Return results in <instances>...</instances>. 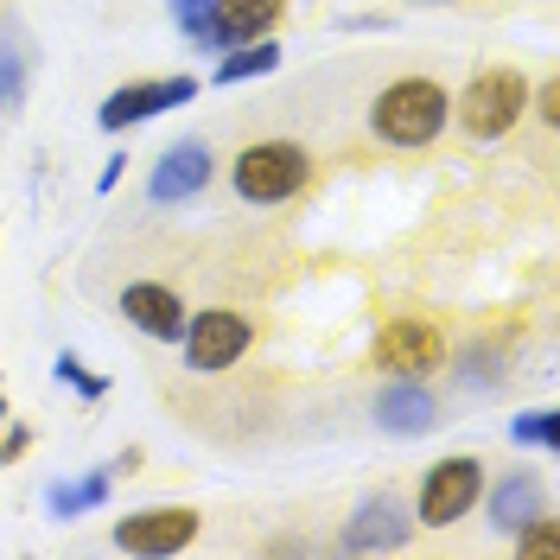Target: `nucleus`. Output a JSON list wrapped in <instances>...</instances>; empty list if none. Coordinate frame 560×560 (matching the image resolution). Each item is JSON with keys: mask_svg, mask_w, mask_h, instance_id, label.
Here are the masks:
<instances>
[{"mask_svg": "<svg viewBox=\"0 0 560 560\" xmlns=\"http://www.w3.org/2000/svg\"><path fill=\"white\" fill-rule=\"evenodd\" d=\"M440 420V408H433V395L420 388V376H395V383L383 388V401H376V427L383 433H427Z\"/></svg>", "mask_w": 560, "mask_h": 560, "instance_id": "ddd939ff", "label": "nucleus"}, {"mask_svg": "<svg viewBox=\"0 0 560 560\" xmlns=\"http://www.w3.org/2000/svg\"><path fill=\"white\" fill-rule=\"evenodd\" d=\"M415 7H446V0H415Z\"/></svg>", "mask_w": 560, "mask_h": 560, "instance_id": "393cba45", "label": "nucleus"}, {"mask_svg": "<svg viewBox=\"0 0 560 560\" xmlns=\"http://www.w3.org/2000/svg\"><path fill=\"white\" fill-rule=\"evenodd\" d=\"M198 96V77H153V83H121V90H108V103L96 108V121H103V135H121V128H135L147 115H160V108H178Z\"/></svg>", "mask_w": 560, "mask_h": 560, "instance_id": "6e6552de", "label": "nucleus"}, {"mask_svg": "<svg viewBox=\"0 0 560 560\" xmlns=\"http://www.w3.org/2000/svg\"><path fill=\"white\" fill-rule=\"evenodd\" d=\"M510 446L555 453V446H560V415H555V408H528V415H516V420H510Z\"/></svg>", "mask_w": 560, "mask_h": 560, "instance_id": "f3484780", "label": "nucleus"}, {"mask_svg": "<svg viewBox=\"0 0 560 560\" xmlns=\"http://www.w3.org/2000/svg\"><path fill=\"white\" fill-rule=\"evenodd\" d=\"M7 103H20V65H7V58H0V108Z\"/></svg>", "mask_w": 560, "mask_h": 560, "instance_id": "b1692460", "label": "nucleus"}, {"mask_svg": "<svg viewBox=\"0 0 560 560\" xmlns=\"http://www.w3.org/2000/svg\"><path fill=\"white\" fill-rule=\"evenodd\" d=\"M58 383L65 388H77V395H83V401H103L108 395V376H96V370H83V357H58Z\"/></svg>", "mask_w": 560, "mask_h": 560, "instance_id": "6ab92c4d", "label": "nucleus"}, {"mask_svg": "<svg viewBox=\"0 0 560 560\" xmlns=\"http://www.w3.org/2000/svg\"><path fill=\"white\" fill-rule=\"evenodd\" d=\"M26 446H33V433H26V427H7V440H0V465H13Z\"/></svg>", "mask_w": 560, "mask_h": 560, "instance_id": "5701e85b", "label": "nucleus"}, {"mask_svg": "<svg viewBox=\"0 0 560 560\" xmlns=\"http://www.w3.org/2000/svg\"><path fill=\"white\" fill-rule=\"evenodd\" d=\"M280 20V0H217V13H210V26L191 45H205V51H230V45H248V38H268Z\"/></svg>", "mask_w": 560, "mask_h": 560, "instance_id": "9b49d317", "label": "nucleus"}, {"mask_svg": "<svg viewBox=\"0 0 560 560\" xmlns=\"http://www.w3.org/2000/svg\"><path fill=\"white\" fill-rule=\"evenodd\" d=\"M446 121H453V96L433 77H395L383 96L370 103V135L383 147H401V153L433 147Z\"/></svg>", "mask_w": 560, "mask_h": 560, "instance_id": "f257e3e1", "label": "nucleus"}, {"mask_svg": "<svg viewBox=\"0 0 560 560\" xmlns=\"http://www.w3.org/2000/svg\"><path fill=\"white\" fill-rule=\"evenodd\" d=\"M0 420H7V395H0Z\"/></svg>", "mask_w": 560, "mask_h": 560, "instance_id": "a878e982", "label": "nucleus"}, {"mask_svg": "<svg viewBox=\"0 0 560 560\" xmlns=\"http://www.w3.org/2000/svg\"><path fill=\"white\" fill-rule=\"evenodd\" d=\"M166 7H173V26L185 38H198L210 26V13H217V0H166Z\"/></svg>", "mask_w": 560, "mask_h": 560, "instance_id": "aec40b11", "label": "nucleus"}, {"mask_svg": "<svg viewBox=\"0 0 560 560\" xmlns=\"http://www.w3.org/2000/svg\"><path fill=\"white\" fill-rule=\"evenodd\" d=\"M306 178H313V153L300 140H248L230 160V185L243 205H287L306 191Z\"/></svg>", "mask_w": 560, "mask_h": 560, "instance_id": "f03ea898", "label": "nucleus"}, {"mask_svg": "<svg viewBox=\"0 0 560 560\" xmlns=\"http://www.w3.org/2000/svg\"><path fill=\"white\" fill-rule=\"evenodd\" d=\"M121 173H128V153H108V166H103V173H96V191H103V198H108V191L121 185Z\"/></svg>", "mask_w": 560, "mask_h": 560, "instance_id": "4be33fe9", "label": "nucleus"}, {"mask_svg": "<svg viewBox=\"0 0 560 560\" xmlns=\"http://www.w3.org/2000/svg\"><path fill=\"white\" fill-rule=\"evenodd\" d=\"M178 345H185V363H191L198 376H217V370H230V363L255 345V325H248L243 313H230V306H210V313H185Z\"/></svg>", "mask_w": 560, "mask_h": 560, "instance_id": "39448f33", "label": "nucleus"}, {"mask_svg": "<svg viewBox=\"0 0 560 560\" xmlns=\"http://www.w3.org/2000/svg\"><path fill=\"white\" fill-rule=\"evenodd\" d=\"M198 541V510L185 503H160V510H135L115 523V548L121 555H185Z\"/></svg>", "mask_w": 560, "mask_h": 560, "instance_id": "423d86ee", "label": "nucleus"}, {"mask_svg": "<svg viewBox=\"0 0 560 560\" xmlns=\"http://www.w3.org/2000/svg\"><path fill=\"white\" fill-rule=\"evenodd\" d=\"M528 103H535V115H541V121H560V90H555V83H541Z\"/></svg>", "mask_w": 560, "mask_h": 560, "instance_id": "412c9836", "label": "nucleus"}, {"mask_svg": "<svg viewBox=\"0 0 560 560\" xmlns=\"http://www.w3.org/2000/svg\"><path fill=\"white\" fill-rule=\"evenodd\" d=\"M523 108H528V77L510 65H497V70H478L465 83V96L453 103V115L471 140H503L523 121Z\"/></svg>", "mask_w": 560, "mask_h": 560, "instance_id": "7ed1b4c3", "label": "nucleus"}, {"mask_svg": "<svg viewBox=\"0 0 560 560\" xmlns=\"http://www.w3.org/2000/svg\"><path fill=\"white\" fill-rule=\"evenodd\" d=\"M210 178H217V153H210V140H173L166 153H160V166L147 178V198L153 205H185V198H198Z\"/></svg>", "mask_w": 560, "mask_h": 560, "instance_id": "1a4fd4ad", "label": "nucleus"}, {"mask_svg": "<svg viewBox=\"0 0 560 560\" xmlns=\"http://www.w3.org/2000/svg\"><path fill=\"white\" fill-rule=\"evenodd\" d=\"M446 363V338H440V325H427V318H395L376 331V370L388 376H433Z\"/></svg>", "mask_w": 560, "mask_h": 560, "instance_id": "0eeeda50", "label": "nucleus"}, {"mask_svg": "<svg viewBox=\"0 0 560 560\" xmlns=\"http://www.w3.org/2000/svg\"><path fill=\"white\" fill-rule=\"evenodd\" d=\"M408 528H415V516L395 503V497H370L357 516H350L345 528V548L350 555H376V548H401L408 541Z\"/></svg>", "mask_w": 560, "mask_h": 560, "instance_id": "f8f14e48", "label": "nucleus"}, {"mask_svg": "<svg viewBox=\"0 0 560 560\" xmlns=\"http://www.w3.org/2000/svg\"><path fill=\"white\" fill-rule=\"evenodd\" d=\"M516 548L535 555V560H555L560 555V523L548 516V510H541V516H528V523L516 528Z\"/></svg>", "mask_w": 560, "mask_h": 560, "instance_id": "a211bd4d", "label": "nucleus"}, {"mask_svg": "<svg viewBox=\"0 0 560 560\" xmlns=\"http://www.w3.org/2000/svg\"><path fill=\"white\" fill-rule=\"evenodd\" d=\"M121 318L135 325L140 338L178 345V331H185V300H178L173 287H160V280H135V287H121Z\"/></svg>", "mask_w": 560, "mask_h": 560, "instance_id": "9d476101", "label": "nucleus"}, {"mask_svg": "<svg viewBox=\"0 0 560 560\" xmlns=\"http://www.w3.org/2000/svg\"><path fill=\"white\" fill-rule=\"evenodd\" d=\"M275 70H280V45L268 33V38H248V45H230L223 65L210 70V83H248V77H275Z\"/></svg>", "mask_w": 560, "mask_h": 560, "instance_id": "dca6fc26", "label": "nucleus"}, {"mask_svg": "<svg viewBox=\"0 0 560 560\" xmlns=\"http://www.w3.org/2000/svg\"><path fill=\"white\" fill-rule=\"evenodd\" d=\"M478 503L490 510V528H497V535H516L528 516H541V478H535V471H516V478L490 485Z\"/></svg>", "mask_w": 560, "mask_h": 560, "instance_id": "4468645a", "label": "nucleus"}, {"mask_svg": "<svg viewBox=\"0 0 560 560\" xmlns=\"http://www.w3.org/2000/svg\"><path fill=\"white\" fill-rule=\"evenodd\" d=\"M485 497V458L453 453L440 465H427V478L415 490V523L420 528H453L458 516H471Z\"/></svg>", "mask_w": 560, "mask_h": 560, "instance_id": "20e7f679", "label": "nucleus"}, {"mask_svg": "<svg viewBox=\"0 0 560 560\" xmlns=\"http://www.w3.org/2000/svg\"><path fill=\"white\" fill-rule=\"evenodd\" d=\"M103 503H108V465L83 471V478H58V485L45 490V510H51V516H90V510H103Z\"/></svg>", "mask_w": 560, "mask_h": 560, "instance_id": "2eb2a0df", "label": "nucleus"}]
</instances>
